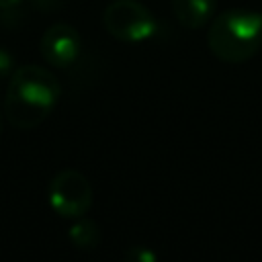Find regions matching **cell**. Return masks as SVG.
Instances as JSON below:
<instances>
[{
  "label": "cell",
  "instance_id": "4",
  "mask_svg": "<svg viewBox=\"0 0 262 262\" xmlns=\"http://www.w3.org/2000/svg\"><path fill=\"white\" fill-rule=\"evenodd\" d=\"M49 207L63 219L84 217L92 205V186L78 170L57 172L47 186Z\"/></svg>",
  "mask_w": 262,
  "mask_h": 262
},
{
  "label": "cell",
  "instance_id": "7",
  "mask_svg": "<svg viewBox=\"0 0 262 262\" xmlns=\"http://www.w3.org/2000/svg\"><path fill=\"white\" fill-rule=\"evenodd\" d=\"M68 237L70 242L78 248V250H94L98 248L100 244V227L92 221V219H86V217H78L72 227L68 229Z\"/></svg>",
  "mask_w": 262,
  "mask_h": 262
},
{
  "label": "cell",
  "instance_id": "3",
  "mask_svg": "<svg viewBox=\"0 0 262 262\" xmlns=\"http://www.w3.org/2000/svg\"><path fill=\"white\" fill-rule=\"evenodd\" d=\"M104 29L121 43H143L158 31V20L137 0H113L102 12Z\"/></svg>",
  "mask_w": 262,
  "mask_h": 262
},
{
  "label": "cell",
  "instance_id": "2",
  "mask_svg": "<svg viewBox=\"0 0 262 262\" xmlns=\"http://www.w3.org/2000/svg\"><path fill=\"white\" fill-rule=\"evenodd\" d=\"M207 41L217 59L242 63L262 47V14L246 8L225 10L211 20Z\"/></svg>",
  "mask_w": 262,
  "mask_h": 262
},
{
  "label": "cell",
  "instance_id": "5",
  "mask_svg": "<svg viewBox=\"0 0 262 262\" xmlns=\"http://www.w3.org/2000/svg\"><path fill=\"white\" fill-rule=\"evenodd\" d=\"M82 51L80 33L68 23L51 25L41 37V55L49 66L68 68L72 66Z\"/></svg>",
  "mask_w": 262,
  "mask_h": 262
},
{
  "label": "cell",
  "instance_id": "6",
  "mask_svg": "<svg viewBox=\"0 0 262 262\" xmlns=\"http://www.w3.org/2000/svg\"><path fill=\"white\" fill-rule=\"evenodd\" d=\"M217 0H172L176 20L186 29H201L213 20Z\"/></svg>",
  "mask_w": 262,
  "mask_h": 262
},
{
  "label": "cell",
  "instance_id": "1",
  "mask_svg": "<svg viewBox=\"0 0 262 262\" xmlns=\"http://www.w3.org/2000/svg\"><path fill=\"white\" fill-rule=\"evenodd\" d=\"M59 94L61 86L49 70L41 66H20L10 74L4 115L16 129H35L49 117Z\"/></svg>",
  "mask_w": 262,
  "mask_h": 262
},
{
  "label": "cell",
  "instance_id": "9",
  "mask_svg": "<svg viewBox=\"0 0 262 262\" xmlns=\"http://www.w3.org/2000/svg\"><path fill=\"white\" fill-rule=\"evenodd\" d=\"M12 74V55L4 47H0V78Z\"/></svg>",
  "mask_w": 262,
  "mask_h": 262
},
{
  "label": "cell",
  "instance_id": "8",
  "mask_svg": "<svg viewBox=\"0 0 262 262\" xmlns=\"http://www.w3.org/2000/svg\"><path fill=\"white\" fill-rule=\"evenodd\" d=\"M123 262H158V254L149 246H131L125 250Z\"/></svg>",
  "mask_w": 262,
  "mask_h": 262
},
{
  "label": "cell",
  "instance_id": "10",
  "mask_svg": "<svg viewBox=\"0 0 262 262\" xmlns=\"http://www.w3.org/2000/svg\"><path fill=\"white\" fill-rule=\"evenodd\" d=\"M18 2H20V0H0V8H2V10H6V8H14Z\"/></svg>",
  "mask_w": 262,
  "mask_h": 262
},
{
  "label": "cell",
  "instance_id": "11",
  "mask_svg": "<svg viewBox=\"0 0 262 262\" xmlns=\"http://www.w3.org/2000/svg\"><path fill=\"white\" fill-rule=\"evenodd\" d=\"M0 135H2V113H0Z\"/></svg>",
  "mask_w": 262,
  "mask_h": 262
}]
</instances>
